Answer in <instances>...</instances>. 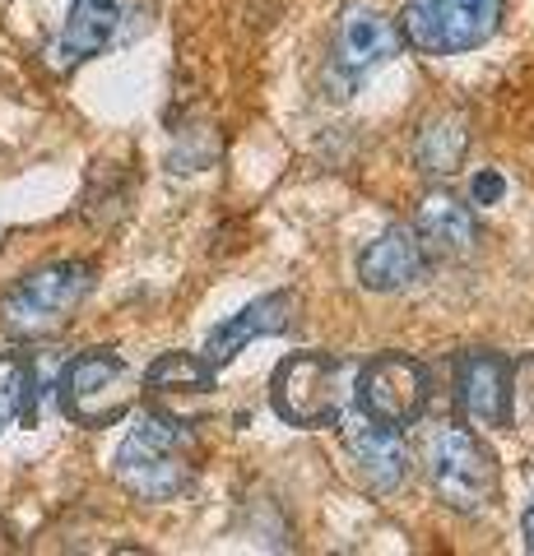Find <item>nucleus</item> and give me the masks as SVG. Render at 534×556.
<instances>
[{
  "label": "nucleus",
  "instance_id": "nucleus-13",
  "mask_svg": "<svg viewBox=\"0 0 534 556\" xmlns=\"http://www.w3.org/2000/svg\"><path fill=\"white\" fill-rule=\"evenodd\" d=\"M423 269H427V251L405 223L386 228L363 255H358V283L368 292H405V288L419 283Z\"/></svg>",
  "mask_w": 534,
  "mask_h": 556
},
{
  "label": "nucleus",
  "instance_id": "nucleus-10",
  "mask_svg": "<svg viewBox=\"0 0 534 556\" xmlns=\"http://www.w3.org/2000/svg\"><path fill=\"white\" fill-rule=\"evenodd\" d=\"M427 394H433V386H427V367L405 357V353L372 357L353 376V404L368 417H376V422H386V427L419 422L423 408H427Z\"/></svg>",
  "mask_w": 534,
  "mask_h": 556
},
{
  "label": "nucleus",
  "instance_id": "nucleus-6",
  "mask_svg": "<svg viewBox=\"0 0 534 556\" xmlns=\"http://www.w3.org/2000/svg\"><path fill=\"white\" fill-rule=\"evenodd\" d=\"M131 367L116 348H89L61 371V413L79 427H112L131 413Z\"/></svg>",
  "mask_w": 534,
  "mask_h": 556
},
{
  "label": "nucleus",
  "instance_id": "nucleus-19",
  "mask_svg": "<svg viewBox=\"0 0 534 556\" xmlns=\"http://www.w3.org/2000/svg\"><path fill=\"white\" fill-rule=\"evenodd\" d=\"M521 533H525V547L534 552V501H530V510H525V519H521Z\"/></svg>",
  "mask_w": 534,
  "mask_h": 556
},
{
  "label": "nucleus",
  "instance_id": "nucleus-7",
  "mask_svg": "<svg viewBox=\"0 0 534 556\" xmlns=\"http://www.w3.org/2000/svg\"><path fill=\"white\" fill-rule=\"evenodd\" d=\"M145 24H149L145 0H75L71 20L61 24L57 42L47 47V61L57 70H75L84 61L102 56V51L135 42Z\"/></svg>",
  "mask_w": 534,
  "mask_h": 556
},
{
  "label": "nucleus",
  "instance_id": "nucleus-17",
  "mask_svg": "<svg viewBox=\"0 0 534 556\" xmlns=\"http://www.w3.org/2000/svg\"><path fill=\"white\" fill-rule=\"evenodd\" d=\"M33 399V367L20 353H0V431H5L14 417L28 413Z\"/></svg>",
  "mask_w": 534,
  "mask_h": 556
},
{
  "label": "nucleus",
  "instance_id": "nucleus-1",
  "mask_svg": "<svg viewBox=\"0 0 534 556\" xmlns=\"http://www.w3.org/2000/svg\"><path fill=\"white\" fill-rule=\"evenodd\" d=\"M196 468H200L196 427L163 408H145L135 417V427L126 431V441L112 459L116 482H122L135 501H149V506L182 496L186 486L196 482Z\"/></svg>",
  "mask_w": 534,
  "mask_h": 556
},
{
  "label": "nucleus",
  "instance_id": "nucleus-9",
  "mask_svg": "<svg viewBox=\"0 0 534 556\" xmlns=\"http://www.w3.org/2000/svg\"><path fill=\"white\" fill-rule=\"evenodd\" d=\"M400 28L376 5H363V0H349L335 20V33H331V79L339 84V98L363 84L376 65H386L390 56H400Z\"/></svg>",
  "mask_w": 534,
  "mask_h": 556
},
{
  "label": "nucleus",
  "instance_id": "nucleus-5",
  "mask_svg": "<svg viewBox=\"0 0 534 556\" xmlns=\"http://www.w3.org/2000/svg\"><path fill=\"white\" fill-rule=\"evenodd\" d=\"M502 14L507 0H409L395 28L419 56H464L493 42Z\"/></svg>",
  "mask_w": 534,
  "mask_h": 556
},
{
  "label": "nucleus",
  "instance_id": "nucleus-11",
  "mask_svg": "<svg viewBox=\"0 0 534 556\" xmlns=\"http://www.w3.org/2000/svg\"><path fill=\"white\" fill-rule=\"evenodd\" d=\"M451 390L464 422L511 427V362L493 348H464L451 362Z\"/></svg>",
  "mask_w": 534,
  "mask_h": 556
},
{
  "label": "nucleus",
  "instance_id": "nucleus-3",
  "mask_svg": "<svg viewBox=\"0 0 534 556\" xmlns=\"http://www.w3.org/2000/svg\"><path fill=\"white\" fill-rule=\"evenodd\" d=\"M433 496L456 515H484L497 501V455L460 422H437L423 445Z\"/></svg>",
  "mask_w": 534,
  "mask_h": 556
},
{
  "label": "nucleus",
  "instance_id": "nucleus-14",
  "mask_svg": "<svg viewBox=\"0 0 534 556\" xmlns=\"http://www.w3.org/2000/svg\"><path fill=\"white\" fill-rule=\"evenodd\" d=\"M413 237L423 241L427 260H464L479 247V223L470 214V204L433 190V195L419 200V214H413Z\"/></svg>",
  "mask_w": 534,
  "mask_h": 556
},
{
  "label": "nucleus",
  "instance_id": "nucleus-12",
  "mask_svg": "<svg viewBox=\"0 0 534 556\" xmlns=\"http://www.w3.org/2000/svg\"><path fill=\"white\" fill-rule=\"evenodd\" d=\"M293 306H298L293 292H270V298H256L251 306H243L237 316H228L223 325H214L210 334H204L200 357L210 362L214 371L228 367L237 353H247V343L270 339V334H284V329L293 325Z\"/></svg>",
  "mask_w": 534,
  "mask_h": 556
},
{
  "label": "nucleus",
  "instance_id": "nucleus-2",
  "mask_svg": "<svg viewBox=\"0 0 534 556\" xmlns=\"http://www.w3.org/2000/svg\"><path fill=\"white\" fill-rule=\"evenodd\" d=\"M358 367L339 353H288L270 380V404L280 413V422L298 431H321L339 427V417L349 413V380Z\"/></svg>",
  "mask_w": 534,
  "mask_h": 556
},
{
  "label": "nucleus",
  "instance_id": "nucleus-4",
  "mask_svg": "<svg viewBox=\"0 0 534 556\" xmlns=\"http://www.w3.org/2000/svg\"><path fill=\"white\" fill-rule=\"evenodd\" d=\"M94 292V265L89 260H51V265L24 274L20 283L5 292L0 302V325L14 339H42L84 306V298Z\"/></svg>",
  "mask_w": 534,
  "mask_h": 556
},
{
  "label": "nucleus",
  "instance_id": "nucleus-18",
  "mask_svg": "<svg viewBox=\"0 0 534 556\" xmlns=\"http://www.w3.org/2000/svg\"><path fill=\"white\" fill-rule=\"evenodd\" d=\"M507 195V181L497 177V172H479L474 177V204H497Z\"/></svg>",
  "mask_w": 534,
  "mask_h": 556
},
{
  "label": "nucleus",
  "instance_id": "nucleus-8",
  "mask_svg": "<svg viewBox=\"0 0 534 556\" xmlns=\"http://www.w3.org/2000/svg\"><path fill=\"white\" fill-rule=\"evenodd\" d=\"M339 431H344V455H349V473L358 478V486H368L372 496L405 492L413 473V455L400 437V427L376 422V417H368L353 404L339 417Z\"/></svg>",
  "mask_w": 534,
  "mask_h": 556
},
{
  "label": "nucleus",
  "instance_id": "nucleus-16",
  "mask_svg": "<svg viewBox=\"0 0 534 556\" xmlns=\"http://www.w3.org/2000/svg\"><path fill=\"white\" fill-rule=\"evenodd\" d=\"M145 390H153V394H204V390H214V367L200 353H163L159 362H149Z\"/></svg>",
  "mask_w": 534,
  "mask_h": 556
},
{
  "label": "nucleus",
  "instance_id": "nucleus-15",
  "mask_svg": "<svg viewBox=\"0 0 534 556\" xmlns=\"http://www.w3.org/2000/svg\"><path fill=\"white\" fill-rule=\"evenodd\" d=\"M464 153H470V121L460 112H433L413 139V163L423 177H451L464 167Z\"/></svg>",
  "mask_w": 534,
  "mask_h": 556
}]
</instances>
